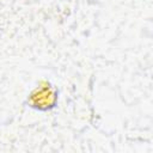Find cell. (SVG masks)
<instances>
[{
  "mask_svg": "<svg viewBox=\"0 0 153 153\" xmlns=\"http://www.w3.org/2000/svg\"><path fill=\"white\" fill-rule=\"evenodd\" d=\"M56 99H57L56 90L48 81H42L31 91L27 102L31 106L36 109L47 110L55 105Z\"/></svg>",
  "mask_w": 153,
  "mask_h": 153,
  "instance_id": "obj_1",
  "label": "cell"
}]
</instances>
